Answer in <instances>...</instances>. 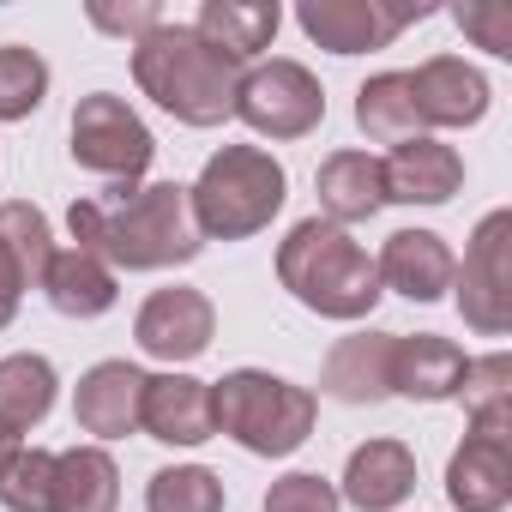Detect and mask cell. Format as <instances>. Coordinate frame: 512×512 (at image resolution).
Listing matches in <instances>:
<instances>
[{
	"label": "cell",
	"instance_id": "cell-34",
	"mask_svg": "<svg viewBox=\"0 0 512 512\" xmlns=\"http://www.w3.org/2000/svg\"><path fill=\"white\" fill-rule=\"evenodd\" d=\"M13 314H19V302H7V296H0V332L13 326Z\"/></svg>",
	"mask_w": 512,
	"mask_h": 512
},
{
	"label": "cell",
	"instance_id": "cell-21",
	"mask_svg": "<svg viewBox=\"0 0 512 512\" xmlns=\"http://www.w3.org/2000/svg\"><path fill=\"white\" fill-rule=\"evenodd\" d=\"M278 25H284V7H278V0H205L199 19H193V31H199L211 49H223L235 67L253 61L260 49H272Z\"/></svg>",
	"mask_w": 512,
	"mask_h": 512
},
{
	"label": "cell",
	"instance_id": "cell-2",
	"mask_svg": "<svg viewBox=\"0 0 512 512\" xmlns=\"http://www.w3.org/2000/svg\"><path fill=\"white\" fill-rule=\"evenodd\" d=\"M133 79L181 127L229 121L235 115V91H241V67L223 49H211L193 25H169V19L133 43Z\"/></svg>",
	"mask_w": 512,
	"mask_h": 512
},
{
	"label": "cell",
	"instance_id": "cell-25",
	"mask_svg": "<svg viewBox=\"0 0 512 512\" xmlns=\"http://www.w3.org/2000/svg\"><path fill=\"white\" fill-rule=\"evenodd\" d=\"M55 362L49 356H7L0 362V428H37L55 410Z\"/></svg>",
	"mask_w": 512,
	"mask_h": 512
},
{
	"label": "cell",
	"instance_id": "cell-26",
	"mask_svg": "<svg viewBox=\"0 0 512 512\" xmlns=\"http://www.w3.org/2000/svg\"><path fill=\"white\" fill-rule=\"evenodd\" d=\"M464 410H470V434H512V356L494 350L482 362L464 368V386H458Z\"/></svg>",
	"mask_w": 512,
	"mask_h": 512
},
{
	"label": "cell",
	"instance_id": "cell-8",
	"mask_svg": "<svg viewBox=\"0 0 512 512\" xmlns=\"http://www.w3.org/2000/svg\"><path fill=\"white\" fill-rule=\"evenodd\" d=\"M235 115L260 139H308L326 121V91L302 61H260L253 73H241Z\"/></svg>",
	"mask_w": 512,
	"mask_h": 512
},
{
	"label": "cell",
	"instance_id": "cell-5",
	"mask_svg": "<svg viewBox=\"0 0 512 512\" xmlns=\"http://www.w3.org/2000/svg\"><path fill=\"white\" fill-rule=\"evenodd\" d=\"M314 416H320V398L308 386L266 374V368H235V374L211 380L217 434H229L235 446L260 452V458H290L314 434Z\"/></svg>",
	"mask_w": 512,
	"mask_h": 512
},
{
	"label": "cell",
	"instance_id": "cell-4",
	"mask_svg": "<svg viewBox=\"0 0 512 512\" xmlns=\"http://www.w3.org/2000/svg\"><path fill=\"white\" fill-rule=\"evenodd\" d=\"M290 199V175L272 151L260 145H223L205 157L199 181L187 187V211L199 241H241L260 235Z\"/></svg>",
	"mask_w": 512,
	"mask_h": 512
},
{
	"label": "cell",
	"instance_id": "cell-7",
	"mask_svg": "<svg viewBox=\"0 0 512 512\" xmlns=\"http://www.w3.org/2000/svg\"><path fill=\"white\" fill-rule=\"evenodd\" d=\"M458 314L470 332L500 338L512 326V211H488L464 247V266L452 272Z\"/></svg>",
	"mask_w": 512,
	"mask_h": 512
},
{
	"label": "cell",
	"instance_id": "cell-24",
	"mask_svg": "<svg viewBox=\"0 0 512 512\" xmlns=\"http://www.w3.org/2000/svg\"><path fill=\"white\" fill-rule=\"evenodd\" d=\"M356 127L374 145H404V139L428 133L422 115H416V97H410V73H374L356 91Z\"/></svg>",
	"mask_w": 512,
	"mask_h": 512
},
{
	"label": "cell",
	"instance_id": "cell-14",
	"mask_svg": "<svg viewBox=\"0 0 512 512\" xmlns=\"http://www.w3.org/2000/svg\"><path fill=\"white\" fill-rule=\"evenodd\" d=\"M374 272H380V290H398L410 302H440L452 290L458 260L434 229H398V235H386Z\"/></svg>",
	"mask_w": 512,
	"mask_h": 512
},
{
	"label": "cell",
	"instance_id": "cell-33",
	"mask_svg": "<svg viewBox=\"0 0 512 512\" xmlns=\"http://www.w3.org/2000/svg\"><path fill=\"white\" fill-rule=\"evenodd\" d=\"M19 446H25V440H19L13 428H0V470H7V464H13V452H19Z\"/></svg>",
	"mask_w": 512,
	"mask_h": 512
},
{
	"label": "cell",
	"instance_id": "cell-3",
	"mask_svg": "<svg viewBox=\"0 0 512 512\" xmlns=\"http://www.w3.org/2000/svg\"><path fill=\"white\" fill-rule=\"evenodd\" d=\"M278 284L320 320H368L386 296L368 247L326 217H302L278 241Z\"/></svg>",
	"mask_w": 512,
	"mask_h": 512
},
{
	"label": "cell",
	"instance_id": "cell-13",
	"mask_svg": "<svg viewBox=\"0 0 512 512\" xmlns=\"http://www.w3.org/2000/svg\"><path fill=\"white\" fill-rule=\"evenodd\" d=\"M139 404H145V374L133 362H97L79 374L73 422L91 440H127L139 428Z\"/></svg>",
	"mask_w": 512,
	"mask_h": 512
},
{
	"label": "cell",
	"instance_id": "cell-11",
	"mask_svg": "<svg viewBox=\"0 0 512 512\" xmlns=\"http://www.w3.org/2000/svg\"><path fill=\"white\" fill-rule=\"evenodd\" d=\"M380 187L398 205H446L464 187V157L452 145H440L434 133H416L380 157Z\"/></svg>",
	"mask_w": 512,
	"mask_h": 512
},
{
	"label": "cell",
	"instance_id": "cell-12",
	"mask_svg": "<svg viewBox=\"0 0 512 512\" xmlns=\"http://www.w3.org/2000/svg\"><path fill=\"white\" fill-rule=\"evenodd\" d=\"M139 428L163 446H205L217 434L211 422V386L193 374H145V404H139Z\"/></svg>",
	"mask_w": 512,
	"mask_h": 512
},
{
	"label": "cell",
	"instance_id": "cell-9",
	"mask_svg": "<svg viewBox=\"0 0 512 512\" xmlns=\"http://www.w3.org/2000/svg\"><path fill=\"white\" fill-rule=\"evenodd\" d=\"M416 19H428V7H392V0H302L296 7V25L332 55L392 49L398 31Z\"/></svg>",
	"mask_w": 512,
	"mask_h": 512
},
{
	"label": "cell",
	"instance_id": "cell-10",
	"mask_svg": "<svg viewBox=\"0 0 512 512\" xmlns=\"http://www.w3.org/2000/svg\"><path fill=\"white\" fill-rule=\"evenodd\" d=\"M211 332H217V308H211L199 290H187V284H169V290L145 296V308H139V320H133L139 350L157 356V362H169V368L205 356V350H211Z\"/></svg>",
	"mask_w": 512,
	"mask_h": 512
},
{
	"label": "cell",
	"instance_id": "cell-18",
	"mask_svg": "<svg viewBox=\"0 0 512 512\" xmlns=\"http://www.w3.org/2000/svg\"><path fill=\"white\" fill-rule=\"evenodd\" d=\"M320 392L338 404H380L392 398V332H350L332 344L320 368Z\"/></svg>",
	"mask_w": 512,
	"mask_h": 512
},
{
	"label": "cell",
	"instance_id": "cell-6",
	"mask_svg": "<svg viewBox=\"0 0 512 512\" xmlns=\"http://www.w3.org/2000/svg\"><path fill=\"white\" fill-rule=\"evenodd\" d=\"M151 157H157V139L127 109V97H115V91L79 97V109H73V163L79 169H91L115 187H139Z\"/></svg>",
	"mask_w": 512,
	"mask_h": 512
},
{
	"label": "cell",
	"instance_id": "cell-29",
	"mask_svg": "<svg viewBox=\"0 0 512 512\" xmlns=\"http://www.w3.org/2000/svg\"><path fill=\"white\" fill-rule=\"evenodd\" d=\"M49 500H55V452L19 446L13 464L0 470V506L7 512H49Z\"/></svg>",
	"mask_w": 512,
	"mask_h": 512
},
{
	"label": "cell",
	"instance_id": "cell-27",
	"mask_svg": "<svg viewBox=\"0 0 512 512\" xmlns=\"http://www.w3.org/2000/svg\"><path fill=\"white\" fill-rule=\"evenodd\" d=\"M145 512H223V476L205 464H169L151 476Z\"/></svg>",
	"mask_w": 512,
	"mask_h": 512
},
{
	"label": "cell",
	"instance_id": "cell-22",
	"mask_svg": "<svg viewBox=\"0 0 512 512\" xmlns=\"http://www.w3.org/2000/svg\"><path fill=\"white\" fill-rule=\"evenodd\" d=\"M43 296H49V308L55 314H67V320H97V314H109L115 308V272L97 260V253H85V247H55V260H49V272H43Z\"/></svg>",
	"mask_w": 512,
	"mask_h": 512
},
{
	"label": "cell",
	"instance_id": "cell-32",
	"mask_svg": "<svg viewBox=\"0 0 512 512\" xmlns=\"http://www.w3.org/2000/svg\"><path fill=\"white\" fill-rule=\"evenodd\" d=\"M91 25H97V31H115V37H127V43H139L145 31L163 25V13L151 7V0H139V7H91Z\"/></svg>",
	"mask_w": 512,
	"mask_h": 512
},
{
	"label": "cell",
	"instance_id": "cell-20",
	"mask_svg": "<svg viewBox=\"0 0 512 512\" xmlns=\"http://www.w3.org/2000/svg\"><path fill=\"white\" fill-rule=\"evenodd\" d=\"M314 193H320V217L350 229V223H368L380 205H386V187H380V157L368 151H332L314 175Z\"/></svg>",
	"mask_w": 512,
	"mask_h": 512
},
{
	"label": "cell",
	"instance_id": "cell-28",
	"mask_svg": "<svg viewBox=\"0 0 512 512\" xmlns=\"http://www.w3.org/2000/svg\"><path fill=\"white\" fill-rule=\"evenodd\" d=\"M43 97H49V61L25 43H7L0 49V121L37 115Z\"/></svg>",
	"mask_w": 512,
	"mask_h": 512
},
{
	"label": "cell",
	"instance_id": "cell-15",
	"mask_svg": "<svg viewBox=\"0 0 512 512\" xmlns=\"http://www.w3.org/2000/svg\"><path fill=\"white\" fill-rule=\"evenodd\" d=\"M410 97L422 127H476L488 115V79L458 61V55H434L410 73Z\"/></svg>",
	"mask_w": 512,
	"mask_h": 512
},
{
	"label": "cell",
	"instance_id": "cell-30",
	"mask_svg": "<svg viewBox=\"0 0 512 512\" xmlns=\"http://www.w3.org/2000/svg\"><path fill=\"white\" fill-rule=\"evenodd\" d=\"M338 506H344L338 488H332L326 476H314V470H290V476H278L272 494H266V512H338Z\"/></svg>",
	"mask_w": 512,
	"mask_h": 512
},
{
	"label": "cell",
	"instance_id": "cell-23",
	"mask_svg": "<svg viewBox=\"0 0 512 512\" xmlns=\"http://www.w3.org/2000/svg\"><path fill=\"white\" fill-rule=\"evenodd\" d=\"M121 506V470L103 446L55 452V500L49 512H115Z\"/></svg>",
	"mask_w": 512,
	"mask_h": 512
},
{
	"label": "cell",
	"instance_id": "cell-17",
	"mask_svg": "<svg viewBox=\"0 0 512 512\" xmlns=\"http://www.w3.org/2000/svg\"><path fill=\"white\" fill-rule=\"evenodd\" d=\"M410 494H416V452L404 440H368L350 452L338 500H350L356 512H392Z\"/></svg>",
	"mask_w": 512,
	"mask_h": 512
},
{
	"label": "cell",
	"instance_id": "cell-19",
	"mask_svg": "<svg viewBox=\"0 0 512 512\" xmlns=\"http://www.w3.org/2000/svg\"><path fill=\"white\" fill-rule=\"evenodd\" d=\"M446 500L458 512H500L512 500V446L500 434H464L446 464Z\"/></svg>",
	"mask_w": 512,
	"mask_h": 512
},
{
	"label": "cell",
	"instance_id": "cell-31",
	"mask_svg": "<svg viewBox=\"0 0 512 512\" xmlns=\"http://www.w3.org/2000/svg\"><path fill=\"white\" fill-rule=\"evenodd\" d=\"M452 19H458V31H464V37H476L488 55H500V61L512 55V7L488 0V7H458Z\"/></svg>",
	"mask_w": 512,
	"mask_h": 512
},
{
	"label": "cell",
	"instance_id": "cell-1",
	"mask_svg": "<svg viewBox=\"0 0 512 512\" xmlns=\"http://www.w3.org/2000/svg\"><path fill=\"white\" fill-rule=\"evenodd\" d=\"M67 223H73V241L97 253L109 272H169L205 247L181 181L109 187V199H79Z\"/></svg>",
	"mask_w": 512,
	"mask_h": 512
},
{
	"label": "cell",
	"instance_id": "cell-16",
	"mask_svg": "<svg viewBox=\"0 0 512 512\" xmlns=\"http://www.w3.org/2000/svg\"><path fill=\"white\" fill-rule=\"evenodd\" d=\"M464 368H470V356L452 338H440V332H416V338L392 332V392L398 398L446 404V398H458Z\"/></svg>",
	"mask_w": 512,
	"mask_h": 512
}]
</instances>
